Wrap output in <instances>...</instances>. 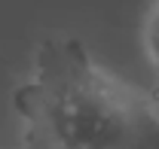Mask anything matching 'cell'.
Returning <instances> with one entry per match:
<instances>
[{
    "mask_svg": "<svg viewBox=\"0 0 159 149\" xmlns=\"http://www.w3.org/2000/svg\"><path fill=\"white\" fill-rule=\"evenodd\" d=\"M144 43H147V55H150V61H153V67L159 70V3L153 6V12H150V19H147Z\"/></svg>",
    "mask_w": 159,
    "mask_h": 149,
    "instance_id": "cell-2",
    "label": "cell"
},
{
    "mask_svg": "<svg viewBox=\"0 0 159 149\" xmlns=\"http://www.w3.org/2000/svg\"><path fill=\"white\" fill-rule=\"evenodd\" d=\"M21 149H159V110L144 92L107 73L74 34L37 43L12 92Z\"/></svg>",
    "mask_w": 159,
    "mask_h": 149,
    "instance_id": "cell-1",
    "label": "cell"
}]
</instances>
